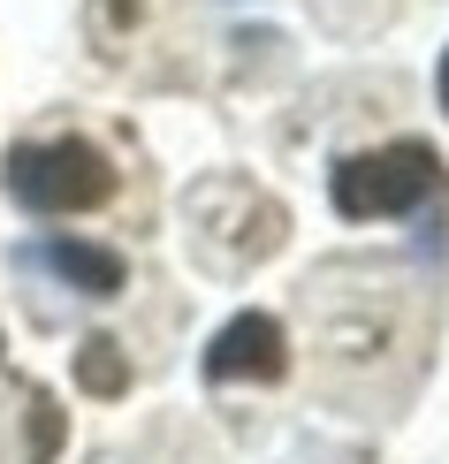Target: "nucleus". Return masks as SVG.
I'll list each match as a JSON object with an SVG mask.
<instances>
[{
	"instance_id": "nucleus-1",
	"label": "nucleus",
	"mask_w": 449,
	"mask_h": 464,
	"mask_svg": "<svg viewBox=\"0 0 449 464\" xmlns=\"http://www.w3.org/2000/svg\"><path fill=\"white\" fill-rule=\"evenodd\" d=\"M0 190L24 214H92L114 198V160L84 138H46V145H15L0 160Z\"/></svg>"
},
{
	"instance_id": "nucleus-2",
	"label": "nucleus",
	"mask_w": 449,
	"mask_h": 464,
	"mask_svg": "<svg viewBox=\"0 0 449 464\" xmlns=\"http://www.w3.org/2000/svg\"><path fill=\"white\" fill-rule=\"evenodd\" d=\"M434 145L419 138H396V145H374V152H350L336 160V214L343 221H396V214H419V198L434 190Z\"/></svg>"
},
{
	"instance_id": "nucleus-5",
	"label": "nucleus",
	"mask_w": 449,
	"mask_h": 464,
	"mask_svg": "<svg viewBox=\"0 0 449 464\" xmlns=\"http://www.w3.org/2000/svg\"><path fill=\"white\" fill-rule=\"evenodd\" d=\"M76 381H84L92 396H122V389H130V358H122V343L92 335V343H84V358H76Z\"/></svg>"
},
{
	"instance_id": "nucleus-3",
	"label": "nucleus",
	"mask_w": 449,
	"mask_h": 464,
	"mask_svg": "<svg viewBox=\"0 0 449 464\" xmlns=\"http://www.w3.org/2000/svg\"><path fill=\"white\" fill-rule=\"evenodd\" d=\"M289 373V335H282V320L275 313H237L221 327V335L206 343V381H282Z\"/></svg>"
},
{
	"instance_id": "nucleus-4",
	"label": "nucleus",
	"mask_w": 449,
	"mask_h": 464,
	"mask_svg": "<svg viewBox=\"0 0 449 464\" xmlns=\"http://www.w3.org/2000/svg\"><path fill=\"white\" fill-rule=\"evenodd\" d=\"M31 266H46L54 282H69L76 297H122V251L107 244H84V237H38L24 244Z\"/></svg>"
},
{
	"instance_id": "nucleus-6",
	"label": "nucleus",
	"mask_w": 449,
	"mask_h": 464,
	"mask_svg": "<svg viewBox=\"0 0 449 464\" xmlns=\"http://www.w3.org/2000/svg\"><path fill=\"white\" fill-rule=\"evenodd\" d=\"M434 84H442V107H449V53H442V76H434Z\"/></svg>"
}]
</instances>
